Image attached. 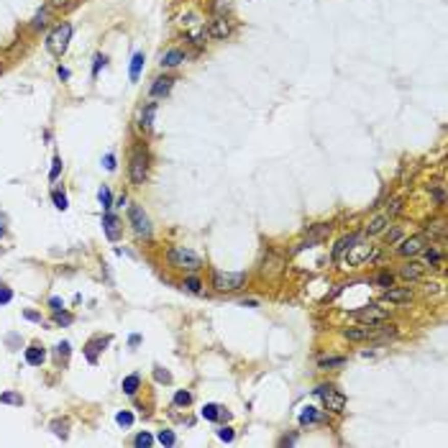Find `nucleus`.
<instances>
[{"instance_id":"obj_1","label":"nucleus","mask_w":448,"mask_h":448,"mask_svg":"<svg viewBox=\"0 0 448 448\" xmlns=\"http://www.w3.org/2000/svg\"><path fill=\"white\" fill-rule=\"evenodd\" d=\"M169 264L177 267V269H184V272H197V269H202V259H200L195 251L184 249V246L169 249Z\"/></svg>"},{"instance_id":"obj_2","label":"nucleus","mask_w":448,"mask_h":448,"mask_svg":"<svg viewBox=\"0 0 448 448\" xmlns=\"http://www.w3.org/2000/svg\"><path fill=\"white\" fill-rule=\"evenodd\" d=\"M246 285V274L244 272H215L213 274V287L218 292H236Z\"/></svg>"},{"instance_id":"obj_3","label":"nucleus","mask_w":448,"mask_h":448,"mask_svg":"<svg viewBox=\"0 0 448 448\" xmlns=\"http://www.w3.org/2000/svg\"><path fill=\"white\" fill-rule=\"evenodd\" d=\"M69 39H72V23H59L52 34H49V41H46V46H49V52L54 54V57H62L64 52H67V46H69Z\"/></svg>"},{"instance_id":"obj_4","label":"nucleus","mask_w":448,"mask_h":448,"mask_svg":"<svg viewBox=\"0 0 448 448\" xmlns=\"http://www.w3.org/2000/svg\"><path fill=\"white\" fill-rule=\"evenodd\" d=\"M318 397L323 399L325 410H331V412H343V407H346V397L331 384H320L318 387Z\"/></svg>"},{"instance_id":"obj_5","label":"nucleus","mask_w":448,"mask_h":448,"mask_svg":"<svg viewBox=\"0 0 448 448\" xmlns=\"http://www.w3.org/2000/svg\"><path fill=\"white\" fill-rule=\"evenodd\" d=\"M376 254H379V251H376L374 246H369V244H364V241H356V244L348 249L346 264H348V267H359V264H364V262L374 259Z\"/></svg>"},{"instance_id":"obj_6","label":"nucleus","mask_w":448,"mask_h":448,"mask_svg":"<svg viewBox=\"0 0 448 448\" xmlns=\"http://www.w3.org/2000/svg\"><path fill=\"white\" fill-rule=\"evenodd\" d=\"M351 318L361 320L364 325H382V323L387 320V310H382V308H376V305H366V308L353 310Z\"/></svg>"},{"instance_id":"obj_7","label":"nucleus","mask_w":448,"mask_h":448,"mask_svg":"<svg viewBox=\"0 0 448 448\" xmlns=\"http://www.w3.org/2000/svg\"><path fill=\"white\" fill-rule=\"evenodd\" d=\"M128 220H131V226H133V231L138 233V236H144V239H149L151 236V223H149V215L138 207V205H131V210H128Z\"/></svg>"},{"instance_id":"obj_8","label":"nucleus","mask_w":448,"mask_h":448,"mask_svg":"<svg viewBox=\"0 0 448 448\" xmlns=\"http://www.w3.org/2000/svg\"><path fill=\"white\" fill-rule=\"evenodd\" d=\"M146 172H149V156L144 151H136L131 156V182L133 184H144Z\"/></svg>"},{"instance_id":"obj_9","label":"nucleus","mask_w":448,"mask_h":448,"mask_svg":"<svg viewBox=\"0 0 448 448\" xmlns=\"http://www.w3.org/2000/svg\"><path fill=\"white\" fill-rule=\"evenodd\" d=\"M425 244H428V239H425L422 233L410 236V239H405V241L397 246V254H399V256H417V254H422Z\"/></svg>"},{"instance_id":"obj_10","label":"nucleus","mask_w":448,"mask_h":448,"mask_svg":"<svg viewBox=\"0 0 448 448\" xmlns=\"http://www.w3.org/2000/svg\"><path fill=\"white\" fill-rule=\"evenodd\" d=\"M228 34H231V23H228L226 16H215L210 21V26H207V36L210 39H226Z\"/></svg>"},{"instance_id":"obj_11","label":"nucleus","mask_w":448,"mask_h":448,"mask_svg":"<svg viewBox=\"0 0 448 448\" xmlns=\"http://www.w3.org/2000/svg\"><path fill=\"white\" fill-rule=\"evenodd\" d=\"M384 300H387V302L405 305V302L412 300V290H410V287H387V290H384Z\"/></svg>"},{"instance_id":"obj_12","label":"nucleus","mask_w":448,"mask_h":448,"mask_svg":"<svg viewBox=\"0 0 448 448\" xmlns=\"http://www.w3.org/2000/svg\"><path fill=\"white\" fill-rule=\"evenodd\" d=\"M374 333H376V325H361V328H346L343 338H348V341H366Z\"/></svg>"},{"instance_id":"obj_13","label":"nucleus","mask_w":448,"mask_h":448,"mask_svg":"<svg viewBox=\"0 0 448 448\" xmlns=\"http://www.w3.org/2000/svg\"><path fill=\"white\" fill-rule=\"evenodd\" d=\"M422 264H417V262H407L402 269H399V277L402 279H407V282H417V279H422Z\"/></svg>"},{"instance_id":"obj_14","label":"nucleus","mask_w":448,"mask_h":448,"mask_svg":"<svg viewBox=\"0 0 448 448\" xmlns=\"http://www.w3.org/2000/svg\"><path fill=\"white\" fill-rule=\"evenodd\" d=\"M103 228H105V233H108L110 241H118V236H121V220H118L115 215L105 213V218H103Z\"/></svg>"},{"instance_id":"obj_15","label":"nucleus","mask_w":448,"mask_h":448,"mask_svg":"<svg viewBox=\"0 0 448 448\" xmlns=\"http://www.w3.org/2000/svg\"><path fill=\"white\" fill-rule=\"evenodd\" d=\"M172 85H174V77L164 75V77L154 80V85H151V95H154V98H164V95H169Z\"/></svg>"},{"instance_id":"obj_16","label":"nucleus","mask_w":448,"mask_h":448,"mask_svg":"<svg viewBox=\"0 0 448 448\" xmlns=\"http://www.w3.org/2000/svg\"><path fill=\"white\" fill-rule=\"evenodd\" d=\"M44 359H46L44 346L34 343V346H29V348H26V364H29V366H41V364H44Z\"/></svg>"},{"instance_id":"obj_17","label":"nucleus","mask_w":448,"mask_h":448,"mask_svg":"<svg viewBox=\"0 0 448 448\" xmlns=\"http://www.w3.org/2000/svg\"><path fill=\"white\" fill-rule=\"evenodd\" d=\"M182 62H184V52H179V49H169V52L161 57L159 64H161L164 69H174V67H179Z\"/></svg>"},{"instance_id":"obj_18","label":"nucleus","mask_w":448,"mask_h":448,"mask_svg":"<svg viewBox=\"0 0 448 448\" xmlns=\"http://www.w3.org/2000/svg\"><path fill=\"white\" fill-rule=\"evenodd\" d=\"M356 241H361V233H351V236H343V239H341V241L333 246V256L338 259V256H341V254H346V251H348V249H351Z\"/></svg>"},{"instance_id":"obj_19","label":"nucleus","mask_w":448,"mask_h":448,"mask_svg":"<svg viewBox=\"0 0 448 448\" xmlns=\"http://www.w3.org/2000/svg\"><path fill=\"white\" fill-rule=\"evenodd\" d=\"M422 236H425V239L430 236V241H433V239H440V241H443V239H445V223H443V220H433V223H428Z\"/></svg>"},{"instance_id":"obj_20","label":"nucleus","mask_w":448,"mask_h":448,"mask_svg":"<svg viewBox=\"0 0 448 448\" xmlns=\"http://www.w3.org/2000/svg\"><path fill=\"white\" fill-rule=\"evenodd\" d=\"M105 346H108V338H95V341H90V343H87V351H85V353H87V361L95 364V361H98V351H103Z\"/></svg>"},{"instance_id":"obj_21","label":"nucleus","mask_w":448,"mask_h":448,"mask_svg":"<svg viewBox=\"0 0 448 448\" xmlns=\"http://www.w3.org/2000/svg\"><path fill=\"white\" fill-rule=\"evenodd\" d=\"M387 215H376V218H371L369 220V226H366V236H376V233H382L384 228H387Z\"/></svg>"},{"instance_id":"obj_22","label":"nucleus","mask_w":448,"mask_h":448,"mask_svg":"<svg viewBox=\"0 0 448 448\" xmlns=\"http://www.w3.org/2000/svg\"><path fill=\"white\" fill-rule=\"evenodd\" d=\"M323 415L318 412V407H305L300 412V425H310V422H320Z\"/></svg>"},{"instance_id":"obj_23","label":"nucleus","mask_w":448,"mask_h":448,"mask_svg":"<svg viewBox=\"0 0 448 448\" xmlns=\"http://www.w3.org/2000/svg\"><path fill=\"white\" fill-rule=\"evenodd\" d=\"M154 115H156V103H149V105L144 108V113H141V128H144V131H149V128H151Z\"/></svg>"},{"instance_id":"obj_24","label":"nucleus","mask_w":448,"mask_h":448,"mask_svg":"<svg viewBox=\"0 0 448 448\" xmlns=\"http://www.w3.org/2000/svg\"><path fill=\"white\" fill-rule=\"evenodd\" d=\"M138 384H141V376H138V374H131V376L123 379V392H126L128 397H133L136 389H138Z\"/></svg>"},{"instance_id":"obj_25","label":"nucleus","mask_w":448,"mask_h":448,"mask_svg":"<svg viewBox=\"0 0 448 448\" xmlns=\"http://www.w3.org/2000/svg\"><path fill=\"white\" fill-rule=\"evenodd\" d=\"M141 67H144V54L138 52V54H133V59H131V80H133V82L138 80V75H141Z\"/></svg>"},{"instance_id":"obj_26","label":"nucleus","mask_w":448,"mask_h":448,"mask_svg":"<svg viewBox=\"0 0 448 448\" xmlns=\"http://www.w3.org/2000/svg\"><path fill=\"white\" fill-rule=\"evenodd\" d=\"M328 233H331V226H318V228H313V231H310V239H308V244H313V241H323Z\"/></svg>"},{"instance_id":"obj_27","label":"nucleus","mask_w":448,"mask_h":448,"mask_svg":"<svg viewBox=\"0 0 448 448\" xmlns=\"http://www.w3.org/2000/svg\"><path fill=\"white\" fill-rule=\"evenodd\" d=\"M0 402L3 405H23V397L16 394V392H3L0 394Z\"/></svg>"},{"instance_id":"obj_28","label":"nucleus","mask_w":448,"mask_h":448,"mask_svg":"<svg viewBox=\"0 0 448 448\" xmlns=\"http://www.w3.org/2000/svg\"><path fill=\"white\" fill-rule=\"evenodd\" d=\"M98 197H100V205H103V210L108 213V210L113 207V205H110V202H113V200H110V190H108V187H100Z\"/></svg>"},{"instance_id":"obj_29","label":"nucleus","mask_w":448,"mask_h":448,"mask_svg":"<svg viewBox=\"0 0 448 448\" xmlns=\"http://www.w3.org/2000/svg\"><path fill=\"white\" fill-rule=\"evenodd\" d=\"M346 359L343 356H328V359H320V366L323 369H331V366H343Z\"/></svg>"},{"instance_id":"obj_30","label":"nucleus","mask_w":448,"mask_h":448,"mask_svg":"<svg viewBox=\"0 0 448 448\" xmlns=\"http://www.w3.org/2000/svg\"><path fill=\"white\" fill-rule=\"evenodd\" d=\"M190 402H192V394H190V392L179 389V392L174 394V405H177V407H187Z\"/></svg>"},{"instance_id":"obj_31","label":"nucleus","mask_w":448,"mask_h":448,"mask_svg":"<svg viewBox=\"0 0 448 448\" xmlns=\"http://www.w3.org/2000/svg\"><path fill=\"white\" fill-rule=\"evenodd\" d=\"M218 415H220V407H218V405H205V407H202V417H205V420H218Z\"/></svg>"},{"instance_id":"obj_32","label":"nucleus","mask_w":448,"mask_h":448,"mask_svg":"<svg viewBox=\"0 0 448 448\" xmlns=\"http://www.w3.org/2000/svg\"><path fill=\"white\" fill-rule=\"evenodd\" d=\"M72 320H75V318H72L69 313H64V310H57V313H54V323H57V325H69Z\"/></svg>"},{"instance_id":"obj_33","label":"nucleus","mask_w":448,"mask_h":448,"mask_svg":"<svg viewBox=\"0 0 448 448\" xmlns=\"http://www.w3.org/2000/svg\"><path fill=\"white\" fill-rule=\"evenodd\" d=\"M52 197H54V205H57L59 210H67V207H69V205H67V195H64V192L54 190V195H52Z\"/></svg>"},{"instance_id":"obj_34","label":"nucleus","mask_w":448,"mask_h":448,"mask_svg":"<svg viewBox=\"0 0 448 448\" xmlns=\"http://www.w3.org/2000/svg\"><path fill=\"white\" fill-rule=\"evenodd\" d=\"M115 422H118V425H121V428H128V425H131V422H133V415H131V412H126V410H123V412H118V415H115Z\"/></svg>"},{"instance_id":"obj_35","label":"nucleus","mask_w":448,"mask_h":448,"mask_svg":"<svg viewBox=\"0 0 448 448\" xmlns=\"http://www.w3.org/2000/svg\"><path fill=\"white\" fill-rule=\"evenodd\" d=\"M159 443H161V445H174L177 438H174L172 430H161V433H159Z\"/></svg>"},{"instance_id":"obj_36","label":"nucleus","mask_w":448,"mask_h":448,"mask_svg":"<svg viewBox=\"0 0 448 448\" xmlns=\"http://www.w3.org/2000/svg\"><path fill=\"white\" fill-rule=\"evenodd\" d=\"M151 443H154V438H151L149 433H138L136 440H133V445H138V448H146V445H151Z\"/></svg>"},{"instance_id":"obj_37","label":"nucleus","mask_w":448,"mask_h":448,"mask_svg":"<svg viewBox=\"0 0 448 448\" xmlns=\"http://www.w3.org/2000/svg\"><path fill=\"white\" fill-rule=\"evenodd\" d=\"M13 300V290L6 287V285H0V305H8Z\"/></svg>"},{"instance_id":"obj_38","label":"nucleus","mask_w":448,"mask_h":448,"mask_svg":"<svg viewBox=\"0 0 448 448\" xmlns=\"http://www.w3.org/2000/svg\"><path fill=\"white\" fill-rule=\"evenodd\" d=\"M425 259H428V264H438V267H440V262H443V254H440L438 249H430V251L425 254Z\"/></svg>"},{"instance_id":"obj_39","label":"nucleus","mask_w":448,"mask_h":448,"mask_svg":"<svg viewBox=\"0 0 448 448\" xmlns=\"http://www.w3.org/2000/svg\"><path fill=\"white\" fill-rule=\"evenodd\" d=\"M59 172H62V159H59V156H54V161H52V172H49V179L54 182V179L59 177Z\"/></svg>"},{"instance_id":"obj_40","label":"nucleus","mask_w":448,"mask_h":448,"mask_svg":"<svg viewBox=\"0 0 448 448\" xmlns=\"http://www.w3.org/2000/svg\"><path fill=\"white\" fill-rule=\"evenodd\" d=\"M399 210H402V200H399V197H394V200L387 205V218H389V215H397Z\"/></svg>"},{"instance_id":"obj_41","label":"nucleus","mask_w":448,"mask_h":448,"mask_svg":"<svg viewBox=\"0 0 448 448\" xmlns=\"http://www.w3.org/2000/svg\"><path fill=\"white\" fill-rule=\"evenodd\" d=\"M46 16H49V11H46V8H41V11L36 13V18H34V29H41V26L46 23Z\"/></svg>"},{"instance_id":"obj_42","label":"nucleus","mask_w":448,"mask_h":448,"mask_svg":"<svg viewBox=\"0 0 448 448\" xmlns=\"http://www.w3.org/2000/svg\"><path fill=\"white\" fill-rule=\"evenodd\" d=\"M218 438L226 440V443H231V440H233V428H220V430H218Z\"/></svg>"},{"instance_id":"obj_43","label":"nucleus","mask_w":448,"mask_h":448,"mask_svg":"<svg viewBox=\"0 0 448 448\" xmlns=\"http://www.w3.org/2000/svg\"><path fill=\"white\" fill-rule=\"evenodd\" d=\"M399 236H402V231H399V228H392V231H387V233H384L387 244H397V241H399Z\"/></svg>"},{"instance_id":"obj_44","label":"nucleus","mask_w":448,"mask_h":448,"mask_svg":"<svg viewBox=\"0 0 448 448\" xmlns=\"http://www.w3.org/2000/svg\"><path fill=\"white\" fill-rule=\"evenodd\" d=\"M200 287H202V285H200V279H195V277H190V279L184 282V290H187V292H200Z\"/></svg>"},{"instance_id":"obj_45","label":"nucleus","mask_w":448,"mask_h":448,"mask_svg":"<svg viewBox=\"0 0 448 448\" xmlns=\"http://www.w3.org/2000/svg\"><path fill=\"white\" fill-rule=\"evenodd\" d=\"M154 376H156V382H164V384H169V382H172V376H169V371H164L161 366H156V371H154Z\"/></svg>"},{"instance_id":"obj_46","label":"nucleus","mask_w":448,"mask_h":448,"mask_svg":"<svg viewBox=\"0 0 448 448\" xmlns=\"http://www.w3.org/2000/svg\"><path fill=\"white\" fill-rule=\"evenodd\" d=\"M376 282H379V285H384V287H392V282H394V277H392L389 272H382V274L376 277Z\"/></svg>"},{"instance_id":"obj_47","label":"nucleus","mask_w":448,"mask_h":448,"mask_svg":"<svg viewBox=\"0 0 448 448\" xmlns=\"http://www.w3.org/2000/svg\"><path fill=\"white\" fill-rule=\"evenodd\" d=\"M57 356H59V359H67V356H69V343H67V341H62V343L57 346Z\"/></svg>"},{"instance_id":"obj_48","label":"nucleus","mask_w":448,"mask_h":448,"mask_svg":"<svg viewBox=\"0 0 448 448\" xmlns=\"http://www.w3.org/2000/svg\"><path fill=\"white\" fill-rule=\"evenodd\" d=\"M105 62H108V59H105L103 54H98V57H95V64H92V75H98L100 67H105Z\"/></svg>"},{"instance_id":"obj_49","label":"nucleus","mask_w":448,"mask_h":448,"mask_svg":"<svg viewBox=\"0 0 448 448\" xmlns=\"http://www.w3.org/2000/svg\"><path fill=\"white\" fill-rule=\"evenodd\" d=\"M103 164H105V169H108V172H113V169H115V154H105Z\"/></svg>"},{"instance_id":"obj_50","label":"nucleus","mask_w":448,"mask_h":448,"mask_svg":"<svg viewBox=\"0 0 448 448\" xmlns=\"http://www.w3.org/2000/svg\"><path fill=\"white\" fill-rule=\"evenodd\" d=\"M52 428H54V433H57L59 438H67V430H64V428H67V422H54Z\"/></svg>"},{"instance_id":"obj_51","label":"nucleus","mask_w":448,"mask_h":448,"mask_svg":"<svg viewBox=\"0 0 448 448\" xmlns=\"http://www.w3.org/2000/svg\"><path fill=\"white\" fill-rule=\"evenodd\" d=\"M49 305H52V310L57 313V310H64V300H59V297H52L49 300Z\"/></svg>"},{"instance_id":"obj_52","label":"nucleus","mask_w":448,"mask_h":448,"mask_svg":"<svg viewBox=\"0 0 448 448\" xmlns=\"http://www.w3.org/2000/svg\"><path fill=\"white\" fill-rule=\"evenodd\" d=\"M23 318H26V320H34V323H44V320H41V315H39V313H34V310H26V313H23Z\"/></svg>"},{"instance_id":"obj_53","label":"nucleus","mask_w":448,"mask_h":448,"mask_svg":"<svg viewBox=\"0 0 448 448\" xmlns=\"http://www.w3.org/2000/svg\"><path fill=\"white\" fill-rule=\"evenodd\" d=\"M433 197H435V200H438V202L443 205V202H445V195H443V187H435V190H433Z\"/></svg>"},{"instance_id":"obj_54","label":"nucleus","mask_w":448,"mask_h":448,"mask_svg":"<svg viewBox=\"0 0 448 448\" xmlns=\"http://www.w3.org/2000/svg\"><path fill=\"white\" fill-rule=\"evenodd\" d=\"M228 6H231L228 0H218V3H215V11H228Z\"/></svg>"},{"instance_id":"obj_55","label":"nucleus","mask_w":448,"mask_h":448,"mask_svg":"<svg viewBox=\"0 0 448 448\" xmlns=\"http://www.w3.org/2000/svg\"><path fill=\"white\" fill-rule=\"evenodd\" d=\"M57 75H59L62 80H69V69H67V67H59V69H57Z\"/></svg>"},{"instance_id":"obj_56","label":"nucleus","mask_w":448,"mask_h":448,"mask_svg":"<svg viewBox=\"0 0 448 448\" xmlns=\"http://www.w3.org/2000/svg\"><path fill=\"white\" fill-rule=\"evenodd\" d=\"M128 343H131V346H138V343H141V336H131V341H128Z\"/></svg>"},{"instance_id":"obj_57","label":"nucleus","mask_w":448,"mask_h":448,"mask_svg":"<svg viewBox=\"0 0 448 448\" xmlns=\"http://www.w3.org/2000/svg\"><path fill=\"white\" fill-rule=\"evenodd\" d=\"M54 3H57V6H64V3H67V0H54Z\"/></svg>"},{"instance_id":"obj_58","label":"nucleus","mask_w":448,"mask_h":448,"mask_svg":"<svg viewBox=\"0 0 448 448\" xmlns=\"http://www.w3.org/2000/svg\"><path fill=\"white\" fill-rule=\"evenodd\" d=\"M3 233H6V228H3V226H0V239H3Z\"/></svg>"}]
</instances>
